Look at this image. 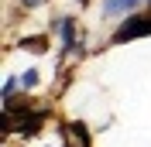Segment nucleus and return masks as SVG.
I'll return each mask as SVG.
<instances>
[{
    "instance_id": "nucleus-1",
    "label": "nucleus",
    "mask_w": 151,
    "mask_h": 147,
    "mask_svg": "<svg viewBox=\"0 0 151 147\" xmlns=\"http://www.w3.org/2000/svg\"><path fill=\"white\" fill-rule=\"evenodd\" d=\"M148 31H151V17H131V21L120 28L117 41H127V38H134V34H148Z\"/></svg>"
},
{
    "instance_id": "nucleus-2",
    "label": "nucleus",
    "mask_w": 151,
    "mask_h": 147,
    "mask_svg": "<svg viewBox=\"0 0 151 147\" xmlns=\"http://www.w3.org/2000/svg\"><path fill=\"white\" fill-rule=\"evenodd\" d=\"M117 14H127L124 0H103V17H117Z\"/></svg>"
},
{
    "instance_id": "nucleus-3",
    "label": "nucleus",
    "mask_w": 151,
    "mask_h": 147,
    "mask_svg": "<svg viewBox=\"0 0 151 147\" xmlns=\"http://www.w3.org/2000/svg\"><path fill=\"white\" fill-rule=\"evenodd\" d=\"M38 79H41V75H38V69H28V72L21 75V86H24V89H35Z\"/></svg>"
},
{
    "instance_id": "nucleus-4",
    "label": "nucleus",
    "mask_w": 151,
    "mask_h": 147,
    "mask_svg": "<svg viewBox=\"0 0 151 147\" xmlns=\"http://www.w3.org/2000/svg\"><path fill=\"white\" fill-rule=\"evenodd\" d=\"M17 82H21V79H14V75H10L7 82H4V103H7L10 96H14V89H17Z\"/></svg>"
},
{
    "instance_id": "nucleus-5",
    "label": "nucleus",
    "mask_w": 151,
    "mask_h": 147,
    "mask_svg": "<svg viewBox=\"0 0 151 147\" xmlns=\"http://www.w3.org/2000/svg\"><path fill=\"white\" fill-rule=\"evenodd\" d=\"M137 4H141V0H124V7H127V14H134V10H137Z\"/></svg>"
},
{
    "instance_id": "nucleus-6",
    "label": "nucleus",
    "mask_w": 151,
    "mask_h": 147,
    "mask_svg": "<svg viewBox=\"0 0 151 147\" xmlns=\"http://www.w3.org/2000/svg\"><path fill=\"white\" fill-rule=\"evenodd\" d=\"M24 4H28V7H38V4H41V0H24Z\"/></svg>"
},
{
    "instance_id": "nucleus-7",
    "label": "nucleus",
    "mask_w": 151,
    "mask_h": 147,
    "mask_svg": "<svg viewBox=\"0 0 151 147\" xmlns=\"http://www.w3.org/2000/svg\"><path fill=\"white\" fill-rule=\"evenodd\" d=\"M148 4H151V0H148Z\"/></svg>"
}]
</instances>
